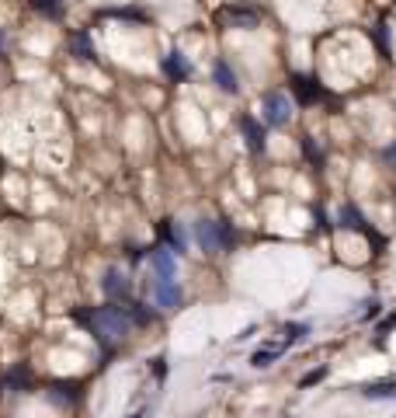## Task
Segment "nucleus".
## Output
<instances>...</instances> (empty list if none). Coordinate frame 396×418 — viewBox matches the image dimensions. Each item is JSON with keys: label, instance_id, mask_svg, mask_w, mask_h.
Here are the masks:
<instances>
[{"label": "nucleus", "instance_id": "obj_1", "mask_svg": "<svg viewBox=\"0 0 396 418\" xmlns=\"http://www.w3.org/2000/svg\"><path fill=\"white\" fill-rule=\"evenodd\" d=\"M74 321L83 324L101 345H115V341H122V338L129 334V328H132L129 310H125V307H115V303L91 307V310H74Z\"/></svg>", "mask_w": 396, "mask_h": 418}, {"label": "nucleus", "instance_id": "obj_2", "mask_svg": "<svg viewBox=\"0 0 396 418\" xmlns=\"http://www.w3.org/2000/svg\"><path fill=\"white\" fill-rule=\"evenodd\" d=\"M195 241L205 254H230L237 244V230L226 220H198L195 223Z\"/></svg>", "mask_w": 396, "mask_h": 418}, {"label": "nucleus", "instance_id": "obj_3", "mask_svg": "<svg viewBox=\"0 0 396 418\" xmlns=\"http://www.w3.org/2000/svg\"><path fill=\"white\" fill-rule=\"evenodd\" d=\"M219 28H240V32H254L261 21H264V11L254 7V4H226L216 11L212 18Z\"/></svg>", "mask_w": 396, "mask_h": 418}, {"label": "nucleus", "instance_id": "obj_4", "mask_svg": "<svg viewBox=\"0 0 396 418\" xmlns=\"http://www.w3.org/2000/svg\"><path fill=\"white\" fill-rule=\"evenodd\" d=\"M261 115H264L268 125L281 129V125H289V119H292V101H289L281 91H268L264 101H261Z\"/></svg>", "mask_w": 396, "mask_h": 418}, {"label": "nucleus", "instance_id": "obj_5", "mask_svg": "<svg viewBox=\"0 0 396 418\" xmlns=\"http://www.w3.org/2000/svg\"><path fill=\"white\" fill-rule=\"evenodd\" d=\"M292 94L299 98V105H317V101H327V105H337L334 101V94L327 91V87H320L313 77H303V74H292Z\"/></svg>", "mask_w": 396, "mask_h": 418}, {"label": "nucleus", "instance_id": "obj_6", "mask_svg": "<svg viewBox=\"0 0 396 418\" xmlns=\"http://www.w3.org/2000/svg\"><path fill=\"white\" fill-rule=\"evenodd\" d=\"M150 293H153V300H157V307H163V310H177L181 303H185V293H181V286L174 283V279H150Z\"/></svg>", "mask_w": 396, "mask_h": 418}, {"label": "nucleus", "instance_id": "obj_7", "mask_svg": "<svg viewBox=\"0 0 396 418\" xmlns=\"http://www.w3.org/2000/svg\"><path fill=\"white\" fill-rule=\"evenodd\" d=\"M101 290L108 300H129V293H132V283H129V276L122 272V269H108L105 272V279H101Z\"/></svg>", "mask_w": 396, "mask_h": 418}, {"label": "nucleus", "instance_id": "obj_8", "mask_svg": "<svg viewBox=\"0 0 396 418\" xmlns=\"http://www.w3.org/2000/svg\"><path fill=\"white\" fill-rule=\"evenodd\" d=\"M240 129H243L247 147H250L254 154H264V147H268V132H264V125L257 123L254 115H240Z\"/></svg>", "mask_w": 396, "mask_h": 418}, {"label": "nucleus", "instance_id": "obj_9", "mask_svg": "<svg viewBox=\"0 0 396 418\" xmlns=\"http://www.w3.org/2000/svg\"><path fill=\"white\" fill-rule=\"evenodd\" d=\"M150 265H153L157 279H174V272H177L174 251L167 248V244H157V248H150Z\"/></svg>", "mask_w": 396, "mask_h": 418}, {"label": "nucleus", "instance_id": "obj_10", "mask_svg": "<svg viewBox=\"0 0 396 418\" xmlns=\"http://www.w3.org/2000/svg\"><path fill=\"white\" fill-rule=\"evenodd\" d=\"M32 383H35V376H32V366H28V363H14V366L7 370V376H4V387L14 390V394L32 390Z\"/></svg>", "mask_w": 396, "mask_h": 418}, {"label": "nucleus", "instance_id": "obj_11", "mask_svg": "<svg viewBox=\"0 0 396 418\" xmlns=\"http://www.w3.org/2000/svg\"><path fill=\"white\" fill-rule=\"evenodd\" d=\"M163 74L170 77V81H188L192 77V63H188V56L185 52H167L163 56Z\"/></svg>", "mask_w": 396, "mask_h": 418}, {"label": "nucleus", "instance_id": "obj_12", "mask_svg": "<svg viewBox=\"0 0 396 418\" xmlns=\"http://www.w3.org/2000/svg\"><path fill=\"white\" fill-rule=\"evenodd\" d=\"M160 237H163V244L174 251V254H185V248H188V237H185V230L174 220H163L160 223Z\"/></svg>", "mask_w": 396, "mask_h": 418}, {"label": "nucleus", "instance_id": "obj_13", "mask_svg": "<svg viewBox=\"0 0 396 418\" xmlns=\"http://www.w3.org/2000/svg\"><path fill=\"white\" fill-rule=\"evenodd\" d=\"M212 81L219 84V91H226V94H237L240 91L237 74H233V67H230L226 60H216V63H212Z\"/></svg>", "mask_w": 396, "mask_h": 418}, {"label": "nucleus", "instance_id": "obj_14", "mask_svg": "<svg viewBox=\"0 0 396 418\" xmlns=\"http://www.w3.org/2000/svg\"><path fill=\"white\" fill-rule=\"evenodd\" d=\"M337 220H341V227H344V230H358V234L372 237V230L365 227V216L358 213L355 203H344V206H341V213H337Z\"/></svg>", "mask_w": 396, "mask_h": 418}, {"label": "nucleus", "instance_id": "obj_15", "mask_svg": "<svg viewBox=\"0 0 396 418\" xmlns=\"http://www.w3.org/2000/svg\"><path fill=\"white\" fill-rule=\"evenodd\" d=\"M281 352H285V345L281 341H272V345H261L254 356H250V366H257V370H264V366H272L275 359H281Z\"/></svg>", "mask_w": 396, "mask_h": 418}, {"label": "nucleus", "instance_id": "obj_16", "mask_svg": "<svg viewBox=\"0 0 396 418\" xmlns=\"http://www.w3.org/2000/svg\"><path fill=\"white\" fill-rule=\"evenodd\" d=\"M361 397H368V401H386V397H396V380H375V383H365V387H361Z\"/></svg>", "mask_w": 396, "mask_h": 418}, {"label": "nucleus", "instance_id": "obj_17", "mask_svg": "<svg viewBox=\"0 0 396 418\" xmlns=\"http://www.w3.org/2000/svg\"><path fill=\"white\" fill-rule=\"evenodd\" d=\"M49 401L52 405H74L80 397V390H77V383H49Z\"/></svg>", "mask_w": 396, "mask_h": 418}, {"label": "nucleus", "instance_id": "obj_18", "mask_svg": "<svg viewBox=\"0 0 396 418\" xmlns=\"http://www.w3.org/2000/svg\"><path fill=\"white\" fill-rule=\"evenodd\" d=\"M70 49H74L77 60H87V63L98 60V56H94V45H91V39H87V32H77V35L70 39Z\"/></svg>", "mask_w": 396, "mask_h": 418}, {"label": "nucleus", "instance_id": "obj_19", "mask_svg": "<svg viewBox=\"0 0 396 418\" xmlns=\"http://www.w3.org/2000/svg\"><path fill=\"white\" fill-rule=\"evenodd\" d=\"M28 4L42 18H63V0H28Z\"/></svg>", "mask_w": 396, "mask_h": 418}, {"label": "nucleus", "instance_id": "obj_20", "mask_svg": "<svg viewBox=\"0 0 396 418\" xmlns=\"http://www.w3.org/2000/svg\"><path fill=\"white\" fill-rule=\"evenodd\" d=\"M306 332H310V324H285V328H281V345L289 349V345L303 341V338H306Z\"/></svg>", "mask_w": 396, "mask_h": 418}, {"label": "nucleus", "instance_id": "obj_21", "mask_svg": "<svg viewBox=\"0 0 396 418\" xmlns=\"http://www.w3.org/2000/svg\"><path fill=\"white\" fill-rule=\"evenodd\" d=\"M125 310H129V321H132V324H150V321H153V310H146L143 303H129Z\"/></svg>", "mask_w": 396, "mask_h": 418}, {"label": "nucleus", "instance_id": "obj_22", "mask_svg": "<svg viewBox=\"0 0 396 418\" xmlns=\"http://www.w3.org/2000/svg\"><path fill=\"white\" fill-rule=\"evenodd\" d=\"M372 39H375V45H379V52H383V56H390V52H393V49H390V32H386V25H383V21L372 28Z\"/></svg>", "mask_w": 396, "mask_h": 418}, {"label": "nucleus", "instance_id": "obj_23", "mask_svg": "<svg viewBox=\"0 0 396 418\" xmlns=\"http://www.w3.org/2000/svg\"><path fill=\"white\" fill-rule=\"evenodd\" d=\"M303 150H306V157H310V164H323V150H320L317 143H313V136H303Z\"/></svg>", "mask_w": 396, "mask_h": 418}, {"label": "nucleus", "instance_id": "obj_24", "mask_svg": "<svg viewBox=\"0 0 396 418\" xmlns=\"http://www.w3.org/2000/svg\"><path fill=\"white\" fill-rule=\"evenodd\" d=\"M327 373H330V366H317V370H310V373H306L303 380H299V387L306 390V387H313V383H320V380H323Z\"/></svg>", "mask_w": 396, "mask_h": 418}, {"label": "nucleus", "instance_id": "obj_25", "mask_svg": "<svg viewBox=\"0 0 396 418\" xmlns=\"http://www.w3.org/2000/svg\"><path fill=\"white\" fill-rule=\"evenodd\" d=\"M393 328H396V310L390 314V317H386V321H383V324H379V334H390Z\"/></svg>", "mask_w": 396, "mask_h": 418}, {"label": "nucleus", "instance_id": "obj_26", "mask_svg": "<svg viewBox=\"0 0 396 418\" xmlns=\"http://www.w3.org/2000/svg\"><path fill=\"white\" fill-rule=\"evenodd\" d=\"M153 376H157V380L167 376V359H153Z\"/></svg>", "mask_w": 396, "mask_h": 418}, {"label": "nucleus", "instance_id": "obj_27", "mask_svg": "<svg viewBox=\"0 0 396 418\" xmlns=\"http://www.w3.org/2000/svg\"><path fill=\"white\" fill-rule=\"evenodd\" d=\"M375 314H379V300H368V303H365V314H361V317L368 321V317H375Z\"/></svg>", "mask_w": 396, "mask_h": 418}, {"label": "nucleus", "instance_id": "obj_28", "mask_svg": "<svg viewBox=\"0 0 396 418\" xmlns=\"http://www.w3.org/2000/svg\"><path fill=\"white\" fill-rule=\"evenodd\" d=\"M383 157H386V164H390V167H396V143L386 150V154H383Z\"/></svg>", "mask_w": 396, "mask_h": 418}, {"label": "nucleus", "instance_id": "obj_29", "mask_svg": "<svg viewBox=\"0 0 396 418\" xmlns=\"http://www.w3.org/2000/svg\"><path fill=\"white\" fill-rule=\"evenodd\" d=\"M0 56H4V35H0Z\"/></svg>", "mask_w": 396, "mask_h": 418}, {"label": "nucleus", "instance_id": "obj_30", "mask_svg": "<svg viewBox=\"0 0 396 418\" xmlns=\"http://www.w3.org/2000/svg\"><path fill=\"white\" fill-rule=\"evenodd\" d=\"M132 418H143V415H132Z\"/></svg>", "mask_w": 396, "mask_h": 418}, {"label": "nucleus", "instance_id": "obj_31", "mask_svg": "<svg viewBox=\"0 0 396 418\" xmlns=\"http://www.w3.org/2000/svg\"><path fill=\"white\" fill-rule=\"evenodd\" d=\"M285 418H292V415H285Z\"/></svg>", "mask_w": 396, "mask_h": 418}]
</instances>
